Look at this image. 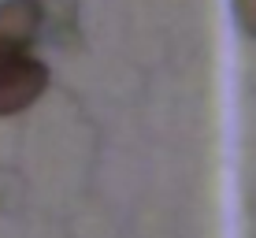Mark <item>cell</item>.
Returning a JSON list of instances; mask_svg holds the SVG:
<instances>
[{
    "label": "cell",
    "instance_id": "cell-1",
    "mask_svg": "<svg viewBox=\"0 0 256 238\" xmlns=\"http://www.w3.org/2000/svg\"><path fill=\"white\" fill-rule=\"evenodd\" d=\"M48 86V71L45 64L30 56H4L0 60V116H12V112L30 108L41 97V90Z\"/></svg>",
    "mask_w": 256,
    "mask_h": 238
},
{
    "label": "cell",
    "instance_id": "cell-2",
    "mask_svg": "<svg viewBox=\"0 0 256 238\" xmlns=\"http://www.w3.org/2000/svg\"><path fill=\"white\" fill-rule=\"evenodd\" d=\"M38 26H41L38 0H8V4H0V60L19 56L38 38Z\"/></svg>",
    "mask_w": 256,
    "mask_h": 238
},
{
    "label": "cell",
    "instance_id": "cell-3",
    "mask_svg": "<svg viewBox=\"0 0 256 238\" xmlns=\"http://www.w3.org/2000/svg\"><path fill=\"white\" fill-rule=\"evenodd\" d=\"M238 8V19H242V26L256 38V0H234Z\"/></svg>",
    "mask_w": 256,
    "mask_h": 238
}]
</instances>
